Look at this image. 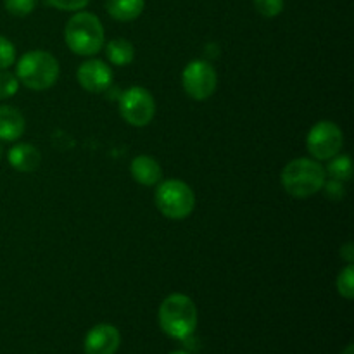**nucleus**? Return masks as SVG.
<instances>
[{"label": "nucleus", "instance_id": "obj_10", "mask_svg": "<svg viewBox=\"0 0 354 354\" xmlns=\"http://www.w3.org/2000/svg\"><path fill=\"white\" fill-rule=\"evenodd\" d=\"M120 344V330L114 325L99 324L88 330L83 348H85V354H116Z\"/></svg>", "mask_w": 354, "mask_h": 354}, {"label": "nucleus", "instance_id": "obj_23", "mask_svg": "<svg viewBox=\"0 0 354 354\" xmlns=\"http://www.w3.org/2000/svg\"><path fill=\"white\" fill-rule=\"evenodd\" d=\"M325 192H327L328 197H335V199H341L344 196V185L339 180H332V182H325Z\"/></svg>", "mask_w": 354, "mask_h": 354}, {"label": "nucleus", "instance_id": "obj_21", "mask_svg": "<svg viewBox=\"0 0 354 354\" xmlns=\"http://www.w3.org/2000/svg\"><path fill=\"white\" fill-rule=\"evenodd\" d=\"M256 10L265 17H277L283 10V0H252Z\"/></svg>", "mask_w": 354, "mask_h": 354}, {"label": "nucleus", "instance_id": "obj_11", "mask_svg": "<svg viewBox=\"0 0 354 354\" xmlns=\"http://www.w3.org/2000/svg\"><path fill=\"white\" fill-rule=\"evenodd\" d=\"M130 173L133 176L135 182H138L140 185H156V183L161 182L162 178V169L159 166V162L156 161L151 156H137V158L131 161L130 165Z\"/></svg>", "mask_w": 354, "mask_h": 354}, {"label": "nucleus", "instance_id": "obj_6", "mask_svg": "<svg viewBox=\"0 0 354 354\" xmlns=\"http://www.w3.org/2000/svg\"><path fill=\"white\" fill-rule=\"evenodd\" d=\"M120 113L131 127H147L156 114L154 97L142 86H130L120 97Z\"/></svg>", "mask_w": 354, "mask_h": 354}, {"label": "nucleus", "instance_id": "obj_13", "mask_svg": "<svg viewBox=\"0 0 354 354\" xmlns=\"http://www.w3.org/2000/svg\"><path fill=\"white\" fill-rule=\"evenodd\" d=\"M24 118L16 107L0 106V140L14 142L23 135Z\"/></svg>", "mask_w": 354, "mask_h": 354}, {"label": "nucleus", "instance_id": "obj_18", "mask_svg": "<svg viewBox=\"0 0 354 354\" xmlns=\"http://www.w3.org/2000/svg\"><path fill=\"white\" fill-rule=\"evenodd\" d=\"M17 90H19V80H17V76L6 71V69L0 71V100L16 95Z\"/></svg>", "mask_w": 354, "mask_h": 354}, {"label": "nucleus", "instance_id": "obj_15", "mask_svg": "<svg viewBox=\"0 0 354 354\" xmlns=\"http://www.w3.org/2000/svg\"><path fill=\"white\" fill-rule=\"evenodd\" d=\"M106 55L109 62H113L114 66H128L133 61L135 48L124 38H114V40L107 41Z\"/></svg>", "mask_w": 354, "mask_h": 354}, {"label": "nucleus", "instance_id": "obj_19", "mask_svg": "<svg viewBox=\"0 0 354 354\" xmlns=\"http://www.w3.org/2000/svg\"><path fill=\"white\" fill-rule=\"evenodd\" d=\"M3 6H6L7 12L12 16L24 17L33 12L37 0H3Z\"/></svg>", "mask_w": 354, "mask_h": 354}, {"label": "nucleus", "instance_id": "obj_4", "mask_svg": "<svg viewBox=\"0 0 354 354\" xmlns=\"http://www.w3.org/2000/svg\"><path fill=\"white\" fill-rule=\"evenodd\" d=\"M16 76L31 90H47L57 82L59 62L45 50H30L17 61Z\"/></svg>", "mask_w": 354, "mask_h": 354}, {"label": "nucleus", "instance_id": "obj_2", "mask_svg": "<svg viewBox=\"0 0 354 354\" xmlns=\"http://www.w3.org/2000/svg\"><path fill=\"white\" fill-rule=\"evenodd\" d=\"M280 182L287 194L297 199H306L324 189L327 176L325 168L317 159L297 158L282 169Z\"/></svg>", "mask_w": 354, "mask_h": 354}, {"label": "nucleus", "instance_id": "obj_20", "mask_svg": "<svg viewBox=\"0 0 354 354\" xmlns=\"http://www.w3.org/2000/svg\"><path fill=\"white\" fill-rule=\"evenodd\" d=\"M16 61V48L9 38L0 35V71L7 69Z\"/></svg>", "mask_w": 354, "mask_h": 354}, {"label": "nucleus", "instance_id": "obj_26", "mask_svg": "<svg viewBox=\"0 0 354 354\" xmlns=\"http://www.w3.org/2000/svg\"><path fill=\"white\" fill-rule=\"evenodd\" d=\"M169 354H190V353H187V351H173V353H169Z\"/></svg>", "mask_w": 354, "mask_h": 354}, {"label": "nucleus", "instance_id": "obj_12", "mask_svg": "<svg viewBox=\"0 0 354 354\" xmlns=\"http://www.w3.org/2000/svg\"><path fill=\"white\" fill-rule=\"evenodd\" d=\"M41 154L35 145L17 144L9 151V162L21 173H31L40 166Z\"/></svg>", "mask_w": 354, "mask_h": 354}, {"label": "nucleus", "instance_id": "obj_8", "mask_svg": "<svg viewBox=\"0 0 354 354\" xmlns=\"http://www.w3.org/2000/svg\"><path fill=\"white\" fill-rule=\"evenodd\" d=\"M183 90L196 100H206L214 93L218 85V75L207 61L197 59L189 62L182 73Z\"/></svg>", "mask_w": 354, "mask_h": 354}, {"label": "nucleus", "instance_id": "obj_5", "mask_svg": "<svg viewBox=\"0 0 354 354\" xmlns=\"http://www.w3.org/2000/svg\"><path fill=\"white\" fill-rule=\"evenodd\" d=\"M156 206L169 220H183L196 206L192 189L182 180H165L156 189Z\"/></svg>", "mask_w": 354, "mask_h": 354}, {"label": "nucleus", "instance_id": "obj_16", "mask_svg": "<svg viewBox=\"0 0 354 354\" xmlns=\"http://www.w3.org/2000/svg\"><path fill=\"white\" fill-rule=\"evenodd\" d=\"M328 168L327 171L330 173V176L339 182H348L353 175V166H351V158L346 154L334 156L332 159H328Z\"/></svg>", "mask_w": 354, "mask_h": 354}, {"label": "nucleus", "instance_id": "obj_14", "mask_svg": "<svg viewBox=\"0 0 354 354\" xmlns=\"http://www.w3.org/2000/svg\"><path fill=\"white\" fill-rule=\"evenodd\" d=\"M145 0H107L106 9L113 19L121 23L135 21L144 12Z\"/></svg>", "mask_w": 354, "mask_h": 354}, {"label": "nucleus", "instance_id": "obj_17", "mask_svg": "<svg viewBox=\"0 0 354 354\" xmlns=\"http://www.w3.org/2000/svg\"><path fill=\"white\" fill-rule=\"evenodd\" d=\"M337 292L344 299L351 301L354 297V266L348 265L337 277Z\"/></svg>", "mask_w": 354, "mask_h": 354}, {"label": "nucleus", "instance_id": "obj_27", "mask_svg": "<svg viewBox=\"0 0 354 354\" xmlns=\"http://www.w3.org/2000/svg\"><path fill=\"white\" fill-rule=\"evenodd\" d=\"M0 158H2V145H0Z\"/></svg>", "mask_w": 354, "mask_h": 354}, {"label": "nucleus", "instance_id": "obj_3", "mask_svg": "<svg viewBox=\"0 0 354 354\" xmlns=\"http://www.w3.org/2000/svg\"><path fill=\"white\" fill-rule=\"evenodd\" d=\"M68 47L78 55H93L104 47V26L92 12H76L64 30Z\"/></svg>", "mask_w": 354, "mask_h": 354}, {"label": "nucleus", "instance_id": "obj_24", "mask_svg": "<svg viewBox=\"0 0 354 354\" xmlns=\"http://www.w3.org/2000/svg\"><path fill=\"white\" fill-rule=\"evenodd\" d=\"M341 254L344 256V258H346V261H349V263L353 261V258H354V252H353V244H351V242H348V244H346L344 248H342Z\"/></svg>", "mask_w": 354, "mask_h": 354}, {"label": "nucleus", "instance_id": "obj_9", "mask_svg": "<svg viewBox=\"0 0 354 354\" xmlns=\"http://www.w3.org/2000/svg\"><path fill=\"white\" fill-rule=\"evenodd\" d=\"M78 83L90 93H102L113 83V71L109 66L99 59L85 61L76 73Z\"/></svg>", "mask_w": 354, "mask_h": 354}, {"label": "nucleus", "instance_id": "obj_1", "mask_svg": "<svg viewBox=\"0 0 354 354\" xmlns=\"http://www.w3.org/2000/svg\"><path fill=\"white\" fill-rule=\"evenodd\" d=\"M158 320L168 337L185 341L197 327V308L185 294H169L159 306Z\"/></svg>", "mask_w": 354, "mask_h": 354}, {"label": "nucleus", "instance_id": "obj_25", "mask_svg": "<svg viewBox=\"0 0 354 354\" xmlns=\"http://www.w3.org/2000/svg\"><path fill=\"white\" fill-rule=\"evenodd\" d=\"M342 354H354V346H353V344H349L348 348H346L344 351H342Z\"/></svg>", "mask_w": 354, "mask_h": 354}, {"label": "nucleus", "instance_id": "obj_22", "mask_svg": "<svg viewBox=\"0 0 354 354\" xmlns=\"http://www.w3.org/2000/svg\"><path fill=\"white\" fill-rule=\"evenodd\" d=\"M45 2L59 10H82L88 6L90 0H45Z\"/></svg>", "mask_w": 354, "mask_h": 354}, {"label": "nucleus", "instance_id": "obj_7", "mask_svg": "<svg viewBox=\"0 0 354 354\" xmlns=\"http://www.w3.org/2000/svg\"><path fill=\"white\" fill-rule=\"evenodd\" d=\"M344 145L342 130L332 121H320L310 130L306 138V147L313 159L328 161L341 152Z\"/></svg>", "mask_w": 354, "mask_h": 354}]
</instances>
